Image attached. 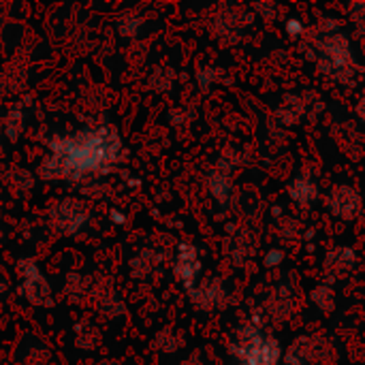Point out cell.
<instances>
[{
  "instance_id": "4",
  "label": "cell",
  "mask_w": 365,
  "mask_h": 365,
  "mask_svg": "<svg viewBox=\"0 0 365 365\" xmlns=\"http://www.w3.org/2000/svg\"><path fill=\"white\" fill-rule=\"evenodd\" d=\"M199 274H201V261H199L197 248L188 242H182L178 246V257H175V278L190 293L195 289Z\"/></svg>"
},
{
  "instance_id": "6",
  "label": "cell",
  "mask_w": 365,
  "mask_h": 365,
  "mask_svg": "<svg viewBox=\"0 0 365 365\" xmlns=\"http://www.w3.org/2000/svg\"><path fill=\"white\" fill-rule=\"evenodd\" d=\"M287 190H289V197H291L295 203H299L302 207H310V205L317 201V197H319L317 184H314L310 178H306V175L295 178V180L289 184Z\"/></svg>"
},
{
  "instance_id": "5",
  "label": "cell",
  "mask_w": 365,
  "mask_h": 365,
  "mask_svg": "<svg viewBox=\"0 0 365 365\" xmlns=\"http://www.w3.org/2000/svg\"><path fill=\"white\" fill-rule=\"evenodd\" d=\"M361 210V197L349 188V186H338L331 197H329V212L338 218H344V220H351L359 214Z\"/></svg>"
},
{
  "instance_id": "7",
  "label": "cell",
  "mask_w": 365,
  "mask_h": 365,
  "mask_svg": "<svg viewBox=\"0 0 365 365\" xmlns=\"http://www.w3.org/2000/svg\"><path fill=\"white\" fill-rule=\"evenodd\" d=\"M60 216H58V225H62V229L66 233H75L81 225H86V210L81 207V203L77 201H64L60 203Z\"/></svg>"
},
{
  "instance_id": "14",
  "label": "cell",
  "mask_w": 365,
  "mask_h": 365,
  "mask_svg": "<svg viewBox=\"0 0 365 365\" xmlns=\"http://www.w3.org/2000/svg\"><path fill=\"white\" fill-rule=\"evenodd\" d=\"M199 83H201L203 90L210 88V86L214 83V71H212V68H203V71L199 73Z\"/></svg>"
},
{
  "instance_id": "12",
  "label": "cell",
  "mask_w": 365,
  "mask_h": 365,
  "mask_svg": "<svg viewBox=\"0 0 365 365\" xmlns=\"http://www.w3.org/2000/svg\"><path fill=\"white\" fill-rule=\"evenodd\" d=\"M282 261H284V252H282V250H278V248L267 250V252H265V257H263V265H265L267 269L280 267V265H282Z\"/></svg>"
},
{
  "instance_id": "15",
  "label": "cell",
  "mask_w": 365,
  "mask_h": 365,
  "mask_svg": "<svg viewBox=\"0 0 365 365\" xmlns=\"http://www.w3.org/2000/svg\"><path fill=\"white\" fill-rule=\"evenodd\" d=\"M111 220H113L115 225H124V222H126V216L120 214V212H115V210H111Z\"/></svg>"
},
{
  "instance_id": "9",
  "label": "cell",
  "mask_w": 365,
  "mask_h": 365,
  "mask_svg": "<svg viewBox=\"0 0 365 365\" xmlns=\"http://www.w3.org/2000/svg\"><path fill=\"white\" fill-rule=\"evenodd\" d=\"M220 293H222V289H220L218 280H214V282L203 284L201 289H192V291H190V299H192L199 308L212 310V306H216Z\"/></svg>"
},
{
  "instance_id": "13",
  "label": "cell",
  "mask_w": 365,
  "mask_h": 365,
  "mask_svg": "<svg viewBox=\"0 0 365 365\" xmlns=\"http://www.w3.org/2000/svg\"><path fill=\"white\" fill-rule=\"evenodd\" d=\"M284 28H287V34H289L291 38H299V36L304 34V24H302L297 17H291V19H287Z\"/></svg>"
},
{
  "instance_id": "1",
  "label": "cell",
  "mask_w": 365,
  "mask_h": 365,
  "mask_svg": "<svg viewBox=\"0 0 365 365\" xmlns=\"http://www.w3.org/2000/svg\"><path fill=\"white\" fill-rule=\"evenodd\" d=\"M49 152L51 154L41 167L43 178L83 180L107 173L120 160L122 141L115 128L98 126L51 139Z\"/></svg>"
},
{
  "instance_id": "8",
  "label": "cell",
  "mask_w": 365,
  "mask_h": 365,
  "mask_svg": "<svg viewBox=\"0 0 365 365\" xmlns=\"http://www.w3.org/2000/svg\"><path fill=\"white\" fill-rule=\"evenodd\" d=\"M355 263H357V257H355V252L351 248H336L334 252L327 255V263L325 265L334 274L344 276V274H349L355 267Z\"/></svg>"
},
{
  "instance_id": "10",
  "label": "cell",
  "mask_w": 365,
  "mask_h": 365,
  "mask_svg": "<svg viewBox=\"0 0 365 365\" xmlns=\"http://www.w3.org/2000/svg\"><path fill=\"white\" fill-rule=\"evenodd\" d=\"M207 186H210V192L216 201L220 203H227L229 197H231V180L227 173L222 171H214L207 180Z\"/></svg>"
},
{
  "instance_id": "3",
  "label": "cell",
  "mask_w": 365,
  "mask_h": 365,
  "mask_svg": "<svg viewBox=\"0 0 365 365\" xmlns=\"http://www.w3.org/2000/svg\"><path fill=\"white\" fill-rule=\"evenodd\" d=\"M19 272H21V291H24V295L36 306H47L51 302L49 284L45 282V278L38 272L36 263L34 261H21Z\"/></svg>"
},
{
  "instance_id": "11",
  "label": "cell",
  "mask_w": 365,
  "mask_h": 365,
  "mask_svg": "<svg viewBox=\"0 0 365 365\" xmlns=\"http://www.w3.org/2000/svg\"><path fill=\"white\" fill-rule=\"evenodd\" d=\"M312 302H314L323 312H334V308H336L334 293H331V289H327V287H319V289L312 293Z\"/></svg>"
},
{
  "instance_id": "2",
  "label": "cell",
  "mask_w": 365,
  "mask_h": 365,
  "mask_svg": "<svg viewBox=\"0 0 365 365\" xmlns=\"http://www.w3.org/2000/svg\"><path fill=\"white\" fill-rule=\"evenodd\" d=\"M229 351L240 365H280L282 359L278 340L263 334L259 325H242Z\"/></svg>"
},
{
  "instance_id": "17",
  "label": "cell",
  "mask_w": 365,
  "mask_h": 365,
  "mask_svg": "<svg viewBox=\"0 0 365 365\" xmlns=\"http://www.w3.org/2000/svg\"><path fill=\"white\" fill-rule=\"evenodd\" d=\"M274 216H282V210L280 207H274Z\"/></svg>"
},
{
  "instance_id": "16",
  "label": "cell",
  "mask_w": 365,
  "mask_h": 365,
  "mask_svg": "<svg viewBox=\"0 0 365 365\" xmlns=\"http://www.w3.org/2000/svg\"><path fill=\"white\" fill-rule=\"evenodd\" d=\"M357 115H359V120L365 124V98H361L359 105H357Z\"/></svg>"
}]
</instances>
